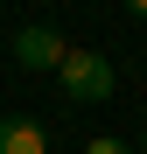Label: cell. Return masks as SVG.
<instances>
[{"mask_svg": "<svg viewBox=\"0 0 147 154\" xmlns=\"http://www.w3.org/2000/svg\"><path fill=\"white\" fill-rule=\"evenodd\" d=\"M84 154H133V147L119 140V133H98V140H84Z\"/></svg>", "mask_w": 147, "mask_h": 154, "instance_id": "4", "label": "cell"}, {"mask_svg": "<svg viewBox=\"0 0 147 154\" xmlns=\"http://www.w3.org/2000/svg\"><path fill=\"white\" fill-rule=\"evenodd\" d=\"M56 84H63V98H70V105H105L119 77H112V63L98 56V49H70V56L56 63Z\"/></svg>", "mask_w": 147, "mask_h": 154, "instance_id": "1", "label": "cell"}, {"mask_svg": "<svg viewBox=\"0 0 147 154\" xmlns=\"http://www.w3.org/2000/svg\"><path fill=\"white\" fill-rule=\"evenodd\" d=\"M126 7H133V14H140V21H147V0H126Z\"/></svg>", "mask_w": 147, "mask_h": 154, "instance_id": "5", "label": "cell"}, {"mask_svg": "<svg viewBox=\"0 0 147 154\" xmlns=\"http://www.w3.org/2000/svg\"><path fill=\"white\" fill-rule=\"evenodd\" d=\"M63 56H70V42L49 28V21H28V28L14 35V63H21V70H56Z\"/></svg>", "mask_w": 147, "mask_h": 154, "instance_id": "2", "label": "cell"}, {"mask_svg": "<svg viewBox=\"0 0 147 154\" xmlns=\"http://www.w3.org/2000/svg\"><path fill=\"white\" fill-rule=\"evenodd\" d=\"M0 154H49V126L7 112V119H0Z\"/></svg>", "mask_w": 147, "mask_h": 154, "instance_id": "3", "label": "cell"}]
</instances>
